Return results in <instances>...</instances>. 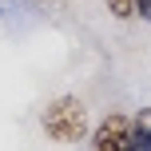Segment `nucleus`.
<instances>
[{
  "instance_id": "4",
  "label": "nucleus",
  "mask_w": 151,
  "mask_h": 151,
  "mask_svg": "<svg viewBox=\"0 0 151 151\" xmlns=\"http://www.w3.org/2000/svg\"><path fill=\"white\" fill-rule=\"evenodd\" d=\"M104 4H107V12H111L115 20H131L135 8H139V0H104Z\"/></svg>"
},
{
  "instance_id": "1",
  "label": "nucleus",
  "mask_w": 151,
  "mask_h": 151,
  "mask_svg": "<svg viewBox=\"0 0 151 151\" xmlns=\"http://www.w3.org/2000/svg\"><path fill=\"white\" fill-rule=\"evenodd\" d=\"M40 123H44V131L56 143H80V139H88V127H91L88 123V107L76 96L52 99V104L44 107V115H40Z\"/></svg>"
},
{
  "instance_id": "2",
  "label": "nucleus",
  "mask_w": 151,
  "mask_h": 151,
  "mask_svg": "<svg viewBox=\"0 0 151 151\" xmlns=\"http://www.w3.org/2000/svg\"><path fill=\"white\" fill-rule=\"evenodd\" d=\"M127 139H131V119L115 111L91 131V147L88 151H127Z\"/></svg>"
},
{
  "instance_id": "3",
  "label": "nucleus",
  "mask_w": 151,
  "mask_h": 151,
  "mask_svg": "<svg viewBox=\"0 0 151 151\" xmlns=\"http://www.w3.org/2000/svg\"><path fill=\"white\" fill-rule=\"evenodd\" d=\"M127 151H151V107H139V115L131 119Z\"/></svg>"
},
{
  "instance_id": "5",
  "label": "nucleus",
  "mask_w": 151,
  "mask_h": 151,
  "mask_svg": "<svg viewBox=\"0 0 151 151\" xmlns=\"http://www.w3.org/2000/svg\"><path fill=\"white\" fill-rule=\"evenodd\" d=\"M135 16H143V20L151 24V0H139V8H135Z\"/></svg>"
}]
</instances>
